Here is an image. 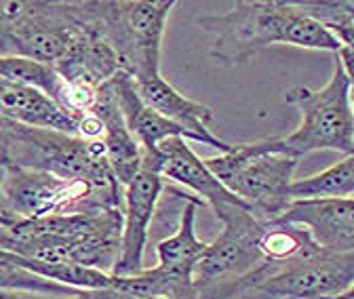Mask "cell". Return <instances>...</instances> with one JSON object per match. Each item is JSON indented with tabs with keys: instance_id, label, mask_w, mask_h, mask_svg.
I'll return each mask as SVG.
<instances>
[{
	"instance_id": "cell-1",
	"label": "cell",
	"mask_w": 354,
	"mask_h": 299,
	"mask_svg": "<svg viewBox=\"0 0 354 299\" xmlns=\"http://www.w3.org/2000/svg\"><path fill=\"white\" fill-rule=\"evenodd\" d=\"M198 26L213 34L211 57L224 68L249 64L257 53L274 45L339 53V40L297 3L285 0H243L230 11L205 15Z\"/></svg>"
},
{
	"instance_id": "cell-2",
	"label": "cell",
	"mask_w": 354,
	"mask_h": 299,
	"mask_svg": "<svg viewBox=\"0 0 354 299\" xmlns=\"http://www.w3.org/2000/svg\"><path fill=\"white\" fill-rule=\"evenodd\" d=\"M122 240V209L19 220L0 228V249L44 264H74L112 274Z\"/></svg>"
},
{
	"instance_id": "cell-3",
	"label": "cell",
	"mask_w": 354,
	"mask_h": 299,
	"mask_svg": "<svg viewBox=\"0 0 354 299\" xmlns=\"http://www.w3.org/2000/svg\"><path fill=\"white\" fill-rule=\"evenodd\" d=\"M297 160L285 152L281 137H270L236 144L230 152L205 158V164L232 194L247 202L259 222L270 224L293 202L291 186Z\"/></svg>"
},
{
	"instance_id": "cell-4",
	"label": "cell",
	"mask_w": 354,
	"mask_h": 299,
	"mask_svg": "<svg viewBox=\"0 0 354 299\" xmlns=\"http://www.w3.org/2000/svg\"><path fill=\"white\" fill-rule=\"evenodd\" d=\"M0 129L7 142V164L49 171L53 175L82 182L97 190H122L112 173L102 139H84L9 120H0Z\"/></svg>"
},
{
	"instance_id": "cell-5",
	"label": "cell",
	"mask_w": 354,
	"mask_h": 299,
	"mask_svg": "<svg viewBox=\"0 0 354 299\" xmlns=\"http://www.w3.org/2000/svg\"><path fill=\"white\" fill-rule=\"evenodd\" d=\"M175 5V0H93L86 9L114 47L120 68L136 80H144L162 74V36Z\"/></svg>"
},
{
	"instance_id": "cell-6",
	"label": "cell",
	"mask_w": 354,
	"mask_h": 299,
	"mask_svg": "<svg viewBox=\"0 0 354 299\" xmlns=\"http://www.w3.org/2000/svg\"><path fill=\"white\" fill-rule=\"evenodd\" d=\"M285 104L299 112L297 129L281 144L287 154L301 158L317 150H335L354 154V114L350 104V80L335 57L331 78L323 89L295 84L285 91Z\"/></svg>"
},
{
	"instance_id": "cell-7",
	"label": "cell",
	"mask_w": 354,
	"mask_h": 299,
	"mask_svg": "<svg viewBox=\"0 0 354 299\" xmlns=\"http://www.w3.org/2000/svg\"><path fill=\"white\" fill-rule=\"evenodd\" d=\"M7 213L15 220H42L51 215L95 209H122V190L108 192L88 184L64 180L49 171L7 164L3 184Z\"/></svg>"
},
{
	"instance_id": "cell-8",
	"label": "cell",
	"mask_w": 354,
	"mask_h": 299,
	"mask_svg": "<svg viewBox=\"0 0 354 299\" xmlns=\"http://www.w3.org/2000/svg\"><path fill=\"white\" fill-rule=\"evenodd\" d=\"M144 166L156 171L162 180H171L188 188L196 198L207 202L217 220L226 224L245 211H251L247 202H243L236 194H232L221 184L203 158L194 154L184 137L165 139L152 156H144Z\"/></svg>"
},
{
	"instance_id": "cell-9",
	"label": "cell",
	"mask_w": 354,
	"mask_h": 299,
	"mask_svg": "<svg viewBox=\"0 0 354 299\" xmlns=\"http://www.w3.org/2000/svg\"><path fill=\"white\" fill-rule=\"evenodd\" d=\"M263 228L266 224L259 222L251 211H245L234 220L226 222L224 232L207 244L205 255L196 264V287L205 289L221 280L239 278L261 266L263 260L257 244L263 234Z\"/></svg>"
},
{
	"instance_id": "cell-10",
	"label": "cell",
	"mask_w": 354,
	"mask_h": 299,
	"mask_svg": "<svg viewBox=\"0 0 354 299\" xmlns=\"http://www.w3.org/2000/svg\"><path fill=\"white\" fill-rule=\"evenodd\" d=\"M165 180L156 171L144 166L142 173L122 188V240L120 255L112 270L114 276H136L144 272L150 224L160 200Z\"/></svg>"
},
{
	"instance_id": "cell-11",
	"label": "cell",
	"mask_w": 354,
	"mask_h": 299,
	"mask_svg": "<svg viewBox=\"0 0 354 299\" xmlns=\"http://www.w3.org/2000/svg\"><path fill=\"white\" fill-rule=\"evenodd\" d=\"M277 222L304 228L321 249L354 253V196L293 200Z\"/></svg>"
},
{
	"instance_id": "cell-12",
	"label": "cell",
	"mask_w": 354,
	"mask_h": 299,
	"mask_svg": "<svg viewBox=\"0 0 354 299\" xmlns=\"http://www.w3.org/2000/svg\"><path fill=\"white\" fill-rule=\"evenodd\" d=\"M136 84H138V91H140V97L144 99V104L150 106L152 110H156L160 116H165L173 124H177L180 129H184L188 139L198 142L203 146H211V148L219 150L221 154L230 152L234 148L232 144L219 139L209 129V124L213 122L211 108L180 93L167 78H162V74L144 78V80H136Z\"/></svg>"
},
{
	"instance_id": "cell-13",
	"label": "cell",
	"mask_w": 354,
	"mask_h": 299,
	"mask_svg": "<svg viewBox=\"0 0 354 299\" xmlns=\"http://www.w3.org/2000/svg\"><path fill=\"white\" fill-rule=\"evenodd\" d=\"M86 21L72 40L66 55L53 66L55 72L68 82H86L93 87H104L122 68L114 47L104 38L95 21L88 15L84 3Z\"/></svg>"
},
{
	"instance_id": "cell-14",
	"label": "cell",
	"mask_w": 354,
	"mask_h": 299,
	"mask_svg": "<svg viewBox=\"0 0 354 299\" xmlns=\"http://www.w3.org/2000/svg\"><path fill=\"white\" fill-rule=\"evenodd\" d=\"M0 120L78 135V120L64 112L47 93L0 78Z\"/></svg>"
},
{
	"instance_id": "cell-15",
	"label": "cell",
	"mask_w": 354,
	"mask_h": 299,
	"mask_svg": "<svg viewBox=\"0 0 354 299\" xmlns=\"http://www.w3.org/2000/svg\"><path fill=\"white\" fill-rule=\"evenodd\" d=\"M93 114L100 118V122L104 126L102 142L106 146V154H108V162L112 166V173L118 180V184L124 188L142 173L144 150H142L138 137L131 133L112 91L108 89V84L100 87V102H97V108Z\"/></svg>"
},
{
	"instance_id": "cell-16",
	"label": "cell",
	"mask_w": 354,
	"mask_h": 299,
	"mask_svg": "<svg viewBox=\"0 0 354 299\" xmlns=\"http://www.w3.org/2000/svg\"><path fill=\"white\" fill-rule=\"evenodd\" d=\"M201 204H203L201 198L188 196L177 232L156 244L158 268L169 272L175 278L194 280L196 264L201 262V258L207 251L209 242H203L196 236V211Z\"/></svg>"
},
{
	"instance_id": "cell-17",
	"label": "cell",
	"mask_w": 354,
	"mask_h": 299,
	"mask_svg": "<svg viewBox=\"0 0 354 299\" xmlns=\"http://www.w3.org/2000/svg\"><path fill=\"white\" fill-rule=\"evenodd\" d=\"M293 200L308 198H352L354 196V154L321 171L317 175L295 180L291 186Z\"/></svg>"
},
{
	"instance_id": "cell-18",
	"label": "cell",
	"mask_w": 354,
	"mask_h": 299,
	"mask_svg": "<svg viewBox=\"0 0 354 299\" xmlns=\"http://www.w3.org/2000/svg\"><path fill=\"white\" fill-rule=\"evenodd\" d=\"M319 244L310 238V234L299 228V226H291V224H283V222H270L266 224L263 234L259 238V255L263 262H287L293 260L297 255L315 251Z\"/></svg>"
},
{
	"instance_id": "cell-19",
	"label": "cell",
	"mask_w": 354,
	"mask_h": 299,
	"mask_svg": "<svg viewBox=\"0 0 354 299\" xmlns=\"http://www.w3.org/2000/svg\"><path fill=\"white\" fill-rule=\"evenodd\" d=\"M0 291H38V293H53V295H74L80 289H72L34 274L32 260L7 251L0 258Z\"/></svg>"
},
{
	"instance_id": "cell-20",
	"label": "cell",
	"mask_w": 354,
	"mask_h": 299,
	"mask_svg": "<svg viewBox=\"0 0 354 299\" xmlns=\"http://www.w3.org/2000/svg\"><path fill=\"white\" fill-rule=\"evenodd\" d=\"M0 78L40 89L53 102L57 99L64 87V78L55 72L53 66L38 64L26 57H11V55H0Z\"/></svg>"
},
{
	"instance_id": "cell-21",
	"label": "cell",
	"mask_w": 354,
	"mask_h": 299,
	"mask_svg": "<svg viewBox=\"0 0 354 299\" xmlns=\"http://www.w3.org/2000/svg\"><path fill=\"white\" fill-rule=\"evenodd\" d=\"M297 7L321 21L327 30L354 19V0H304Z\"/></svg>"
},
{
	"instance_id": "cell-22",
	"label": "cell",
	"mask_w": 354,
	"mask_h": 299,
	"mask_svg": "<svg viewBox=\"0 0 354 299\" xmlns=\"http://www.w3.org/2000/svg\"><path fill=\"white\" fill-rule=\"evenodd\" d=\"M335 57L339 59V64L350 80V87L354 89V47H342Z\"/></svg>"
},
{
	"instance_id": "cell-23",
	"label": "cell",
	"mask_w": 354,
	"mask_h": 299,
	"mask_svg": "<svg viewBox=\"0 0 354 299\" xmlns=\"http://www.w3.org/2000/svg\"><path fill=\"white\" fill-rule=\"evenodd\" d=\"M329 32L339 40L342 47H354V19L352 21H346L342 26H335Z\"/></svg>"
},
{
	"instance_id": "cell-24",
	"label": "cell",
	"mask_w": 354,
	"mask_h": 299,
	"mask_svg": "<svg viewBox=\"0 0 354 299\" xmlns=\"http://www.w3.org/2000/svg\"><path fill=\"white\" fill-rule=\"evenodd\" d=\"M5 168L7 164H0V215H5V218H11L9 213H7V204H5V194H3V184H5ZM15 220V218H11ZM19 222V220H17Z\"/></svg>"
},
{
	"instance_id": "cell-25",
	"label": "cell",
	"mask_w": 354,
	"mask_h": 299,
	"mask_svg": "<svg viewBox=\"0 0 354 299\" xmlns=\"http://www.w3.org/2000/svg\"><path fill=\"white\" fill-rule=\"evenodd\" d=\"M0 164H7V142H5L3 129H0Z\"/></svg>"
},
{
	"instance_id": "cell-26",
	"label": "cell",
	"mask_w": 354,
	"mask_h": 299,
	"mask_svg": "<svg viewBox=\"0 0 354 299\" xmlns=\"http://www.w3.org/2000/svg\"><path fill=\"white\" fill-rule=\"evenodd\" d=\"M17 220H11V218H5V215H0V228H11L15 226Z\"/></svg>"
},
{
	"instance_id": "cell-27",
	"label": "cell",
	"mask_w": 354,
	"mask_h": 299,
	"mask_svg": "<svg viewBox=\"0 0 354 299\" xmlns=\"http://www.w3.org/2000/svg\"><path fill=\"white\" fill-rule=\"evenodd\" d=\"M350 104H352V114H354V89L350 87Z\"/></svg>"
},
{
	"instance_id": "cell-28",
	"label": "cell",
	"mask_w": 354,
	"mask_h": 299,
	"mask_svg": "<svg viewBox=\"0 0 354 299\" xmlns=\"http://www.w3.org/2000/svg\"><path fill=\"white\" fill-rule=\"evenodd\" d=\"M118 299H142V297H131V295H124V293H120V297Z\"/></svg>"
}]
</instances>
